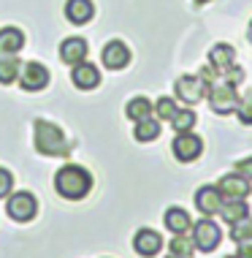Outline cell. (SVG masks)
<instances>
[{
    "label": "cell",
    "instance_id": "obj_27",
    "mask_svg": "<svg viewBox=\"0 0 252 258\" xmlns=\"http://www.w3.org/2000/svg\"><path fill=\"white\" fill-rule=\"evenodd\" d=\"M236 114H239V122H241V125H252V93H247V95L239 101Z\"/></svg>",
    "mask_w": 252,
    "mask_h": 258
},
{
    "label": "cell",
    "instance_id": "obj_13",
    "mask_svg": "<svg viewBox=\"0 0 252 258\" xmlns=\"http://www.w3.org/2000/svg\"><path fill=\"white\" fill-rule=\"evenodd\" d=\"M71 79L79 90H95L101 85V71H98L93 62H79V66H73Z\"/></svg>",
    "mask_w": 252,
    "mask_h": 258
},
{
    "label": "cell",
    "instance_id": "obj_22",
    "mask_svg": "<svg viewBox=\"0 0 252 258\" xmlns=\"http://www.w3.org/2000/svg\"><path fill=\"white\" fill-rule=\"evenodd\" d=\"M168 247H171V255H177V258H190L193 250H195V242L187 239L185 234H174V239L168 242Z\"/></svg>",
    "mask_w": 252,
    "mask_h": 258
},
{
    "label": "cell",
    "instance_id": "obj_30",
    "mask_svg": "<svg viewBox=\"0 0 252 258\" xmlns=\"http://www.w3.org/2000/svg\"><path fill=\"white\" fill-rule=\"evenodd\" d=\"M236 169H239V174H244V177H247L249 182H252V158L239 160V166H236Z\"/></svg>",
    "mask_w": 252,
    "mask_h": 258
},
{
    "label": "cell",
    "instance_id": "obj_17",
    "mask_svg": "<svg viewBox=\"0 0 252 258\" xmlns=\"http://www.w3.org/2000/svg\"><path fill=\"white\" fill-rule=\"evenodd\" d=\"M233 57H236L233 46H228V44H217L214 49L209 52V66H212L217 74H225L228 68L233 66Z\"/></svg>",
    "mask_w": 252,
    "mask_h": 258
},
{
    "label": "cell",
    "instance_id": "obj_25",
    "mask_svg": "<svg viewBox=\"0 0 252 258\" xmlns=\"http://www.w3.org/2000/svg\"><path fill=\"white\" fill-rule=\"evenodd\" d=\"M230 236H233V242L239 245V242H249L252 239V220H241V223H233L230 226Z\"/></svg>",
    "mask_w": 252,
    "mask_h": 258
},
{
    "label": "cell",
    "instance_id": "obj_11",
    "mask_svg": "<svg viewBox=\"0 0 252 258\" xmlns=\"http://www.w3.org/2000/svg\"><path fill=\"white\" fill-rule=\"evenodd\" d=\"M133 247H136L138 255L152 258V255L160 253V247H163V239H160V234L152 231V228H141V231L133 236Z\"/></svg>",
    "mask_w": 252,
    "mask_h": 258
},
{
    "label": "cell",
    "instance_id": "obj_15",
    "mask_svg": "<svg viewBox=\"0 0 252 258\" xmlns=\"http://www.w3.org/2000/svg\"><path fill=\"white\" fill-rule=\"evenodd\" d=\"M220 215L228 226H233V223H241L249 218V207L244 204V199H225L220 207Z\"/></svg>",
    "mask_w": 252,
    "mask_h": 258
},
{
    "label": "cell",
    "instance_id": "obj_34",
    "mask_svg": "<svg viewBox=\"0 0 252 258\" xmlns=\"http://www.w3.org/2000/svg\"><path fill=\"white\" fill-rule=\"evenodd\" d=\"M168 258H177V255H168Z\"/></svg>",
    "mask_w": 252,
    "mask_h": 258
},
{
    "label": "cell",
    "instance_id": "obj_29",
    "mask_svg": "<svg viewBox=\"0 0 252 258\" xmlns=\"http://www.w3.org/2000/svg\"><path fill=\"white\" fill-rule=\"evenodd\" d=\"M11 185H14V177L6 169H0V199L11 193Z\"/></svg>",
    "mask_w": 252,
    "mask_h": 258
},
{
    "label": "cell",
    "instance_id": "obj_23",
    "mask_svg": "<svg viewBox=\"0 0 252 258\" xmlns=\"http://www.w3.org/2000/svg\"><path fill=\"white\" fill-rule=\"evenodd\" d=\"M19 74V62L11 57V54H3L0 57V85H11Z\"/></svg>",
    "mask_w": 252,
    "mask_h": 258
},
{
    "label": "cell",
    "instance_id": "obj_12",
    "mask_svg": "<svg viewBox=\"0 0 252 258\" xmlns=\"http://www.w3.org/2000/svg\"><path fill=\"white\" fill-rule=\"evenodd\" d=\"M130 62V52L122 41H109L106 49H103V66L111 68V71H122Z\"/></svg>",
    "mask_w": 252,
    "mask_h": 258
},
{
    "label": "cell",
    "instance_id": "obj_32",
    "mask_svg": "<svg viewBox=\"0 0 252 258\" xmlns=\"http://www.w3.org/2000/svg\"><path fill=\"white\" fill-rule=\"evenodd\" d=\"M195 3H209V0H195Z\"/></svg>",
    "mask_w": 252,
    "mask_h": 258
},
{
    "label": "cell",
    "instance_id": "obj_33",
    "mask_svg": "<svg viewBox=\"0 0 252 258\" xmlns=\"http://www.w3.org/2000/svg\"><path fill=\"white\" fill-rule=\"evenodd\" d=\"M225 258H241V255H225Z\"/></svg>",
    "mask_w": 252,
    "mask_h": 258
},
{
    "label": "cell",
    "instance_id": "obj_7",
    "mask_svg": "<svg viewBox=\"0 0 252 258\" xmlns=\"http://www.w3.org/2000/svg\"><path fill=\"white\" fill-rule=\"evenodd\" d=\"M49 82V71L41 62H25V66H19V85L22 90H30V93H36V90H44Z\"/></svg>",
    "mask_w": 252,
    "mask_h": 258
},
{
    "label": "cell",
    "instance_id": "obj_19",
    "mask_svg": "<svg viewBox=\"0 0 252 258\" xmlns=\"http://www.w3.org/2000/svg\"><path fill=\"white\" fill-rule=\"evenodd\" d=\"M25 46V36L19 27H3L0 30V54H14Z\"/></svg>",
    "mask_w": 252,
    "mask_h": 258
},
{
    "label": "cell",
    "instance_id": "obj_31",
    "mask_svg": "<svg viewBox=\"0 0 252 258\" xmlns=\"http://www.w3.org/2000/svg\"><path fill=\"white\" fill-rule=\"evenodd\" d=\"M247 36H249V41H252V22H249V33H247Z\"/></svg>",
    "mask_w": 252,
    "mask_h": 258
},
{
    "label": "cell",
    "instance_id": "obj_8",
    "mask_svg": "<svg viewBox=\"0 0 252 258\" xmlns=\"http://www.w3.org/2000/svg\"><path fill=\"white\" fill-rule=\"evenodd\" d=\"M222 193L217 185H204L198 187V193H195V207L201 209V215L204 218H212V215H220V207H222Z\"/></svg>",
    "mask_w": 252,
    "mask_h": 258
},
{
    "label": "cell",
    "instance_id": "obj_26",
    "mask_svg": "<svg viewBox=\"0 0 252 258\" xmlns=\"http://www.w3.org/2000/svg\"><path fill=\"white\" fill-rule=\"evenodd\" d=\"M177 111H179V109H177V103H174L171 98H160V101L155 103V114L160 117V120H168V122H171Z\"/></svg>",
    "mask_w": 252,
    "mask_h": 258
},
{
    "label": "cell",
    "instance_id": "obj_6",
    "mask_svg": "<svg viewBox=\"0 0 252 258\" xmlns=\"http://www.w3.org/2000/svg\"><path fill=\"white\" fill-rule=\"evenodd\" d=\"M171 150H174V155H177V160H182V163H190V160H195L201 155V150H204V142H201V136H195V134H179L177 139H174V144H171Z\"/></svg>",
    "mask_w": 252,
    "mask_h": 258
},
{
    "label": "cell",
    "instance_id": "obj_18",
    "mask_svg": "<svg viewBox=\"0 0 252 258\" xmlns=\"http://www.w3.org/2000/svg\"><path fill=\"white\" fill-rule=\"evenodd\" d=\"M165 228L168 231H174V234H187L193 228V218L185 212V209H179V207H171L165 212Z\"/></svg>",
    "mask_w": 252,
    "mask_h": 258
},
{
    "label": "cell",
    "instance_id": "obj_16",
    "mask_svg": "<svg viewBox=\"0 0 252 258\" xmlns=\"http://www.w3.org/2000/svg\"><path fill=\"white\" fill-rule=\"evenodd\" d=\"M93 14H95V6L90 3V0H68V3H65V17L71 19L73 25L90 22Z\"/></svg>",
    "mask_w": 252,
    "mask_h": 258
},
{
    "label": "cell",
    "instance_id": "obj_3",
    "mask_svg": "<svg viewBox=\"0 0 252 258\" xmlns=\"http://www.w3.org/2000/svg\"><path fill=\"white\" fill-rule=\"evenodd\" d=\"M174 90H177V98L185 101L187 106H193V103L204 101V95L212 90V85L204 79V76H179L177 85H174Z\"/></svg>",
    "mask_w": 252,
    "mask_h": 258
},
{
    "label": "cell",
    "instance_id": "obj_1",
    "mask_svg": "<svg viewBox=\"0 0 252 258\" xmlns=\"http://www.w3.org/2000/svg\"><path fill=\"white\" fill-rule=\"evenodd\" d=\"M54 187H57V193L62 199H84L90 193V187H93V177H90L87 169H81V166H62L57 171V177H54Z\"/></svg>",
    "mask_w": 252,
    "mask_h": 258
},
{
    "label": "cell",
    "instance_id": "obj_21",
    "mask_svg": "<svg viewBox=\"0 0 252 258\" xmlns=\"http://www.w3.org/2000/svg\"><path fill=\"white\" fill-rule=\"evenodd\" d=\"M133 136L138 139V142H155L160 136V122L155 117H146V120H138L136 122V131H133Z\"/></svg>",
    "mask_w": 252,
    "mask_h": 258
},
{
    "label": "cell",
    "instance_id": "obj_20",
    "mask_svg": "<svg viewBox=\"0 0 252 258\" xmlns=\"http://www.w3.org/2000/svg\"><path fill=\"white\" fill-rule=\"evenodd\" d=\"M152 111H155V106H152L149 98H144V95H138V98L128 101V106H125V114L130 117V120H146V117H152Z\"/></svg>",
    "mask_w": 252,
    "mask_h": 258
},
{
    "label": "cell",
    "instance_id": "obj_24",
    "mask_svg": "<svg viewBox=\"0 0 252 258\" xmlns=\"http://www.w3.org/2000/svg\"><path fill=\"white\" fill-rule=\"evenodd\" d=\"M171 125H174V131H177V134H187V131H193V125H195V111L179 109L177 114H174Z\"/></svg>",
    "mask_w": 252,
    "mask_h": 258
},
{
    "label": "cell",
    "instance_id": "obj_2",
    "mask_svg": "<svg viewBox=\"0 0 252 258\" xmlns=\"http://www.w3.org/2000/svg\"><path fill=\"white\" fill-rule=\"evenodd\" d=\"M36 147H38V152L52 155V158L68 155V142H65V136H62V131L57 125L44 122V120L36 122Z\"/></svg>",
    "mask_w": 252,
    "mask_h": 258
},
{
    "label": "cell",
    "instance_id": "obj_5",
    "mask_svg": "<svg viewBox=\"0 0 252 258\" xmlns=\"http://www.w3.org/2000/svg\"><path fill=\"white\" fill-rule=\"evenodd\" d=\"M193 242L195 247L201 250V253H212V250H217V245H220V228H217L214 220H198L193 226Z\"/></svg>",
    "mask_w": 252,
    "mask_h": 258
},
{
    "label": "cell",
    "instance_id": "obj_9",
    "mask_svg": "<svg viewBox=\"0 0 252 258\" xmlns=\"http://www.w3.org/2000/svg\"><path fill=\"white\" fill-rule=\"evenodd\" d=\"M6 209H9V218L14 220H19V223H25V220H30L33 215H36V199L30 196V193H14V196L9 199V204H6Z\"/></svg>",
    "mask_w": 252,
    "mask_h": 258
},
{
    "label": "cell",
    "instance_id": "obj_4",
    "mask_svg": "<svg viewBox=\"0 0 252 258\" xmlns=\"http://www.w3.org/2000/svg\"><path fill=\"white\" fill-rule=\"evenodd\" d=\"M206 95H209V106L217 114H230V111H236V106H239V93L228 82L225 85H212V90Z\"/></svg>",
    "mask_w": 252,
    "mask_h": 258
},
{
    "label": "cell",
    "instance_id": "obj_10",
    "mask_svg": "<svg viewBox=\"0 0 252 258\" xmlns=\"http://www.w3.org/2000/svg\"><path fill=\"white\" fill-rule=\"evenodd\" d=\"M217 187H220L222 199H247L252 190V182L244 174H225Z\"/></svg>",
    "mask_w": 252,
    "mask_h": 258
},
{
    "label": "cell",
    "instance_id": "obj_28",
    "mask_svg": "<svg viewBox=\"0 0 252 258\" xmlns=\"http://www.w3.org/2000/svg\"><path fill=\"white\" fill-rule=\"evenodd\" d=\"M225 82H228V85H233V87H239L244 82V71H241V68H236V66H230L225 71Z\"/></svg>",
    "mask_w": 252,
    "mask_h": 258
},
{
    "label": "cell",
    "instance_id": "obj_14",
    "mask_svg": "<svg viewBox=\"0 0 252 258\" xmlns=\"http://www.w3.org/2000/svg\"><path fill=\"white\" fill-rule=\"evenodd\" d=\"M87 41L84 38H65L60 46V57L62 62H68V66H79V62H84V57H87Z\"/></svg>",
    "mask_w": 252,
    "mask_h": 258
}]
</instances>
